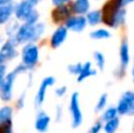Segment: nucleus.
Returning a JSON list of instances; mask_svg holds the SVG:
<instances>
[{
	"instance_id": "nucleus-33",
	"label": "nucleus",
	"mask_w": 134,
	"mask_h": 133,
	"mask_svg": "<svg viewBox=\"0 0 134 133\" xmlns=\"http://www.w3.org/2000/svg\"><path fill=\"white\" fill-rule=\"evenodd\" d=\"M61 117H63V106L58 105L55 107V120L57 121H60Z\"/></svg>"
},
{
	"instance_id": "nucleus-26",
	"label": "nucleus",
	"mask_w": 134,
	"mask_h": 133,
	"mask_svg": "<svg viewBox=\"0 0 134 133\" xmlns=\"http://www.w3.org/2000/svg\"><path fill=\"white\" fill-rule=\"evenodd\" d=\"M107 100H108V96H107V93L101 94V96L99 97V99H98V101H97L95 111H97V112H100V111L104 110L107 105Z\"/></svg>"
},
{
	"instance_id": "nucleus-19",
	"label": "nucleus",
	"mask_w": 134,
	"mask_h": 133,
	"mask_svg": "<svg viewBox=\"0 0 134 133\" xmlns=\"http://www.w3.org/2000/svg\"><path fill=\"white\" fill-rule=\"evenodd\" d=\"M120 64L122 70L127 68L130 64V47H128L127 41H124L120 47Z\"/></svg>"
},
{
	"instance_id": "nucleus-28",
	"label": "nucleus",
	"mask_w": 134,
	"mask_h": 133,
	"mask_svg": "<svg viewBox=\"0 0 134 133\" xmlns=\"http://www.w3.org/2000/svg\"><path fill=\"white\" fill-rule=\"evenodd\" d=\"M82 63H75V64H71V65L67 66V71H68L69 74L72 75H76L78 77L79 73L81 72V70H82Z\"/></svg>"
},
{
	"instance_id": "nucleus-1",
	"label": "nucleus",
	"mask_w": 134,
	"mask_h": 133,
	"mask_svg": "<svg viewBox=\"0 0 134 133\" xmlns=\"http://www.w3.org/2000/svg\"><path fill=\"white\" fill-rule=\"evenodd\" d=\"M46 33V24L39 21L35 25L20 24L13 40L18 46H24L26 44H39Z\"/></svg>"
},
{
	"instance_id": "nucleus-3",
	"label": "nucleus",
	"mask_w": 134,
	"mask_h": 133,
	"mask_svg": "<svg viewBox=\"0 0 134 133\" xmlns=\"http://www.w3.org/2000/svg\"><path fill=\"white\" fill-rule=\"evenodd\" d=\"M69 115H71V126L72 129H78L83 121V114L80 106V97L78 92H73L69 98L68 105Z\"/></svg>"
},
{
	"instance_id": "nucleus-30",
	"label": "nucleus",
	"mask_w": 134,
	"mask_h": 133,
	"mask_svg": "<svg viewBox=\"0 0 134 133\" xmlns=\"http://www.w3.org/2000/svg\"><path fill=\"white\" fill-rule=\"evenodd\" d=\"M0 133H14L13 131V121H7L0 125Z\"/></svg>"
},
{
	"instance_id": "nucleus-21",
	"label": "nucleus",
	"mask_w": 134,
	"mask_h": 133,
	"mask_svg": "<svg viewBox=\"0 0 134 133\" xmlns=\"http://www.w3.org/2000/svg\"><path fill=\"white\" fill-rule=\"evenodd\" d=\"M90 37L94 40H105L111 38V32L106 28H97L90 33Z\"/></svg>"
},
{
	"instance_id": "nucleus-35",
	"label": "nucleus",
	"mask_w": 134,
	"mask_h": 133,
	"mask_svg": "<svg viewBox=\"0 0 134 133\" xmlns=\"http://www.w3.org/2000/svg\"><path fill=\"white\" fill-rule=\"evenodd\" d=\"M14 4V0H0V7L5 6V5H11Z\"/></svg>"
},
{
	"instance_id": "nucleus-39",
	"label": "nucleus",
	"mask_w": 134,
	"mask_h": 133,
	"mask_svg": "<svg viewBox=\"0 0 134 133\" xmlns=\"http://www.w3.org/2000/svg\"><path fill=\"white\" fill-rule=\"evenodd\" d=\"M132 75H133V80H134V66H133V70H132Z\"/></svg>"
},
{
	"instance_id": "nucleus-29",
	"label": "nucleus",
	"mask_w": 134,
	"mask_h": 133,
	"mask_svg": "<svg viewBox=\"0 0 134 133\" xmlns=\"http://www.w3.org/2000/svg\"><path fill=\"white\" fill-rule=\"evenodd\" d=\"M67 91H68V87L66 85H61V86H58L54 90V94H55L57 98H64L67 94Z\"/></svg>"
},
{
	"instance_id": "nucleus-24",
	"label": "nucleus",
	"mask_w": 134,
	"mask_h": 133,
	"mask_svg": "<svg viewBox=\"0 0 134 133\" xmlns=\"http://www.w3.org/2000/svg\"><path fill=\"white\" fill-rule=\"evenodd\" d=\"M40 21V12L38 11L37 8L34 9V11H32L30 13V15L27 16V18L25 19V21L21 24H28V25H35V24H38Z\"/></svg>"
},
{
	"instance_id": "nucleus-27",
	"label": "nucleus",
	"mask_w": 134,
	"mask_h": 133,
	"mask_svg": "<svg viewBox=\"0 0 134 133\" xmlns=\"http://www.w3.org/2000/svg\"><path fill=\"white\" fill-rule=\"evenodd\" d=\"M26 97H27L26 91L21 92V93L18 96L16 100H15V106H14V108H16L18 111L23 110V108L25 107V105H26Z\"/></svg>"
},
{
	"instance_id": "nucleus-15",
	"label": "nucleus",
	"mask_w": 134,
	"mask_h": 133,
	"mask_svg": "<svg viewBox=\"0 0 134 133\" xmlns=\"http://www.w3.org/2000/svg\"><path fill=\"white\" fill-rule=\"evenodd\" d=\"M72 6V11L73 14L75 15H83L90 12V7H91V2L90 0H74Z\"/></svg>"
},
{
	"instance_id": "nucleus-37",
	"label": "nucleus",
	"mask_w": 134,
	"mask_h": 133,
	"mask_svg": "<svg viewBox=\"0 0 134 133\" xmlns=\"http://www.w3.org/2000/svg\"><path fill=\"white\" fill-rule=\"evenodd\" d=\"M128 115H134V101H133V105H132V107H131L130 112H128Z\"/></svg>"
},
{
	"instance_id": "nucleus-7",
	"label": "nucleus",
	"mask_w": 134,
	"mask_h": 133,
	"mask_svg": "<svg viewBox=\"0 0 134 133\" xmlns=\"http://www.w3.org/2000/svg\"><path fill=\"white\" fill-rule=\"evenodd\" d=\"M55 82H57V79L53 75H47V77H45L41 80L34 96V106L37 108H40L44 105L47 97V92H48V90L51 87H53L55 85Z\"/></svg>"
},
{
	"instance_id": "nucleus-32",
	"label": "nucleus",
	"mask_w": 134,
	"mask_h": 133,
	"mask_svg": "<svg viewBox=\"0 0 134 133\" xmlns=\"http://www.w3.org/2000/svg\"><path fill=\"white\" fill-rule=\"evenodd\" d=\"M102 124H101V121H95L94 124L91 126V129L88 130V132L87 133H100V131L102 130Z\"/></svg>"
},
{
	"instance_id": "nucleus-20",
	"label": "nucleus",
	"mask_w": 134,
	"mask_h": 133,
	"mask_svg": "<svg viewBox=\"0 0 134 133\" xmlns=\"http://www.w3.org/2000/svg\"><path fill=\"white\" fill-rule=\"evenodd\" d=\"M86 20H87V25L90 26H97L102 21V13L100 9H94V11H90L86 14Z\"/></svg>"
},
{
	"instance_id": "nucleus-9",
	"label": "nucleus",
	"mask_w": 134,
	"mask_h": 133,
	"mask_svg": "<svg viewBox=\"0 0 134 133\" xmlns=\"http://www.w3.org/2000/svg\"><path fill=\"white\" fill-rule=\"evenodd\" d=\"M73 15V11H72V6L67 5H63V6L54 7L51 12V19L52 23L57 24L58 26L65 25V23L68 20L71 16Z\"/></svg>"
},
{
	"instance_id": "nucleus-17",
	"label": "nucleus",
	"mask_w": 134,
	"mask_h": 133,
	"mask_svg": "<svg viewBox=\"0 0 134 133\" xmlns=\"http://www.w3.org/2000/svg\"><path fill=\"white\" fill-rule=\"evenodd\" d=\"M14 107L9 104L0 106V125L7 121H13Z\"/></svg>"
},
{
	"instance_id": "nucleus-5",
	"label": "nucleus",
	"mask_w": 134,
	"mask_h": 133,
	"mask_svg": "<svg viewBox=\"0 0 134 133\" xmlns=\"http://www.w3.org/2000/svg\"><path fill=\"white\" fill-rule=\"evenodd\" d=\"M20 56V51L18 49V45L13 39H5L0 45V64L7 65Z\"/></svg>"
},
{
	"instance_id": "nucleus-13",
	"label": "nucleus",
	"mask_w": 134,
	"mask_h": 133,
	"mask_svg": "<svg viewBox=\"0 0 134 133\" xmlns=\"http://www.w3.org/2000/svg\"><path fill=\"white\" fill-rule=\"evenodd\" d=\"M133 101H134V92L132 91H127L121 96L120 100L118 103V112L119 114H128L130 112L131 107L133 105Z\"/></svg>"
},
{
	"instance_id": "nucleus-18",
	"label": "nucleus",
	"mask_w": 134,
	"mask_h": 133,
	"mask_svg": "<svg viewBox=\"0 0 134 133\" xmlns=\"http://www.w3.org/2000/svg\"><path fill=\"white\" fill-rule=\"evenodd\" d=\"M20 24L21 23H19L18 20L13 19V20H11L6 26H5L4 32H5V37H6V39H13V38L15 37Z\"/></svg>"
},
{
	"instance_id": "nucleus-10",
	"label": "nucleus",
	"mask_w": 134,
	"mask_h": 133,
	"mask_svg": "<svg viewBox=\"0 0 134 133\" xmlns=\"http://www.w3.org/2000/svg\"><path fill=\"white\" fill-rule=\"evenodd\" d=\"M68 32L69 31L65 27V25L57 26V28L52 32V34L49 35V39H48L49 47H51L52 49L59 48L67 40V38H68Z\"/></svg>"
},
{
	"instance_id": "nucleus-12",
	"label": "nucleus",
	"mask_w": 134,
	"mask_h": 133,
	"mask_svg": "<svg viewBox=\"0 0 134 133\" xmlns=\"http://www.w3.org/2000/svg\"><path fill=\"white\" fill-rule=\"evenodd\" d=\"M87 26V20H86V16L83 15H73L68 19L65 23V27L69 32H74V33H80Z\"/></svg>"
},
{
	"instance_id": "nucleus-36",
	"label": "nucleus",
	"mask_w": 134,
	"mask_h": 133,
	"mask_svg": "<svg viewBox=\"0 0 134 133\" xmlns=\"http://www.w3.org/2000/svg\"><path fill=\"white\" fill-rule=\"evenodd\" d=\"M134 0H120V4H121V6H126V5H128V4H131V2H133Z\"/></svg>"
},
{
	"instance_id": "nucleus-23",
	"label": "nucleus",
	"mask_w": 134,
	"mask_h": 133,
	"mask_svg": "<svg viewBox=\"0 0 134 133\" xmlns=\"http://www.w3.org/2000/svg\"><path fill=\"white\" fill-rule=\"evenodd\" d=\"M118 108L116 107H108L101 115V119L104 120L105 123L106 121H109V120L114 119V118L118 117Z\"/></svg>"
},
{
	"instance_id": "nucleus-6",
	"label": "nucleus",
	"mask_w": 134,
	"mask_h": 133,
	"mask_svg": "<svg viewBox=\"0 0 134 133\" xmlns=\"http://www.w3.org/2000/svg\"><path fill=\"white\" fill-rule=\"evenodd\" d=\"M41 0H21L14 4V19L19 23H24L32 11L37 8Z\"/></svg>"
},
{
	"instance_id": "nucleus-2",
	"label": "nucleus",
	"mask_w": 134,
	"mask_h": 133,
	"mask_svg": "<svg viewBox=\"0 0 134 133\" xmlns=\"http://www.w3.org/2000/svg\"><path fill=\"white\" fill-rule=\"evenodd\" d=\"M40 61L39 44H26L20 49V64L33 71Z\"/></svg>"
},
{
	"instance_id": "nucleus-8",
	"label": "nucleus",
	"mask_w": 134,
	"mask_h": 133,
	"mask_svg": "<svg viewBox=\"0 0 134 133\" xmlns=\"http://www.w3.org/2000/svg\"><path fill=\"white\" fill-rule=\"evenodd\" d=\"M122 8L120 4V0H108L105 4L104 8H102L101 13H102V21L106 24L107 26L113 28L114 26V20L115 16L118 15L119 11Z\"/></svg>"
},
{
	"instance_id": "nucleus-34",
	"label": "nucleus",
	"mask_w": 134,
	"mask_h": 133,
	"mask_svg": "<svg viewBox=\"0 0 134 133\" xmlns=\"http://www.w3.org/2000/svg\"><path fill=\"white\" fill-rule=\"evenodd\" d=\"M71 0H51L52 5L54 7H58V6H63V5H67Z\"/></svg>"
},
{
	"instance_id": "nucleus-40",
	"label": "nucleus",
	"mask_w": 134,
	"mask_h": 133,
	"mask_svg": "<svg viewBox=\"0 0 134 133\" xmlns=\"http://www.w3.org/2000/svg\"><path fill=\"white\" fill-rule=\"evenodd\" d=\"M133 131H134V123H133Z\"/></svg>"
},
{
	"instance_id": "nucleus-31",
	"label": "nucleus",
	"mask_w": 134,
	"mask_h": 133,
	"mask_svg": "<svg viewBox=\"0 0 134 133\" xmlns=\"http://www.w3.org/2000/svg\"><path fill=\"white\" fill-rule=\"evenodd\" d=\"M7 73H8V67H7V65H5V64H0V88H1L2 84H4Z\"/></svg>"
},
{
	"instance_id": "nucleus-22",
	"label": "nucleus",
	"mask_w": 134,
	"mask_h": 133,
	"mask_svg": "<svg viewBox=\"0 0 134 133\" xmlns=\"http://www.w3.org/2000/svg\"><path fill=\"white\" fill-rule=\"evenodd\" d=\"M119 125H120V120H119V118H114V119L109 120V121H106L104 125V131L105 133H115L116 130L119 129Z\"/></svg>"
},
{
	"instance_id": "nucleus-11",
	"label": "nucleus",
	"mask_w": 134,
	"mask_h": 133,
	"mask_svg": "<svg viewBox=\"0 0 134 133\" xmlns=\"http://www.w3.org/2000/svg\"><path fill=\"white\" fill-rule=\"evenodd\" d=\"M51 115L48 114L45 111H38L37 114H35L34 118V124H33V127L38 133H46L49 130V126H51Z\"/></svg>"
},
{
	"instance_id": "nucleus-4",
	"label": "nucleus",
	"mask_w": 134,
	"mask_h": 133,
	"mask_svg": "<svg viewBox=\"0 0 134 133\" xmlns=\"http://www.w3.org/2000/svg\"><path fill=\"white\" fill-rule=\"evenodd\" d=\"M19 75L15 73V71H8L5 81L0 88V100L5 104H9L14 98V85Z\"/></svg>"
},
{
	"instance_id": "nucleus-38",
	"label": "nucleus",
	"mask_w": 134,
	"mask_h": 133,
	"mask_svg": "<svg viewBox=\"0 0 134 133\" xmlns=\"http://www.w3.org/2000/svg\"><path fill=\"white\" fill-rule=\"evenodd\" d=\"M4 40H5V39H2V38H1V37H0V45H1V44H2V42H4Z\"/></svg>"
},
{
	"instance_id": "nucleus-14",
	"label": "nucleus",
	"mask_w": 134,
	"mask_h": 133,
	"mask_svg": "<svg viewBox=\"0 0 134 133\" xmlns=\"http://www.w3.org/2000/svg\"><path fill=\"white\" fill-rule=\"evenodd\" d=\"M14 16V4L0 7V26H6Z\"/></svg>"
},
{
	"instance_id": "nucleus-16",
	"label": "nucleus",
	"mask_w": 134,
	"mask_h": 133,
	"mask_svg": "<svg viewBox=\"0 0 134 133\" xmlns=\"http://www.w3.org/2000/svg\"><path fill=\"white\" fill-rule=\"evenodd\" d=\"M97 74V71L93 68L92 63L91 61H86L82 65V70L79 73V75L76 77V81L78 82H82L85 81L86 79H88L90 77H93V75Z\"/></svg>"
},
{
	"instance_id": "nucleus-25",
	"label": "nucleus",
	"mask_w": 134,
	"mask_h": 133,
	"mask_svg": "<svg viewBox=\"0 0 134 133\" xmlns=\"http://www.w3.org/2000/svg\"><path fill=\"white\" fill-rule=\"evenodd\" d=\"M93 58H94V61H95V64H97L98 68H99L100 71L104 70L105 64H106V58H105L104 54L99 51H95L94 53H93Z\"/></svg>"
}]
</instances>
